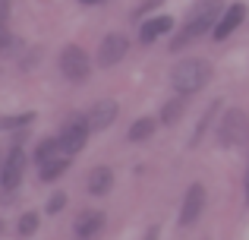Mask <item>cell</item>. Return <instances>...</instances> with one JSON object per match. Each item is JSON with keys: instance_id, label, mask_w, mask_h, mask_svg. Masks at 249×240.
I'll return each instance as SVG.
<instances>
[{"instance_id": "cell-23", "label": "cell", "mask_w": 249, "mask_h": 240, "mask_svg": "<svg viewBox=\"0 0 249 240\" xmlns=\"http://www.w3.org/2000/svg\"><path fill=\"white\" fill-rule=\"evenodd\" d=\"M82 3H101V0H82Z\"/></svg>"}, {"instance_id": "cell-15", "label": "cell", "mask_w": 249, "mask_h": 240, "mask_svg": "<svg viewBox=\"0 0 249 240\" xmlns=\"http://www.w3.org/2000/svg\"><path fill=\"white\" fill-rule=\"evenodd\" d=\"M63 152V142L60 139H44L41 146H38V152H35V161L38 165H44V161H51L54 155H60Z\"/></svg>"}, {"instance_id": "cell-14", "label": "cell", "mask_w": 249, "mask_h": 240, "mask_svg": "<svg viewBox=\"0 0 249 240\" xmlns=\"http://www.w3.org/2000/svg\"><path fill=\"white\" fill-rule=\"evenodd\" d=\"M174 29V19L170 16H158V19H148L145 25H142V41L145 44H152L158 35H164V32Z\"/></svg>"}, {"instance_id": "cell-16", "label": "cell", "mask_w": 249, "mask_h": 240, "mask_svg": "<svg viewBox=\"0 0 249 240\" xmlns=\"http://www.w3.org/2000/svg\"><path fill=\"white\" fill-rule=\"evenodd\" d=\"M152 133H155V120H152V117H142V120H136L133 127H129V139H133V142L148 139Z\"/></svg>"}, {"instance_id": "cell-11", "label": "cell", "mask_w": 249, "mask_h": 240, "mask_svg": "<svg viewBox=\"0 0 249 240\" xmlns=\"http://www.w3.org/2000/svg\"><path fill=\"white\" fill-rule=\"evenodd\" d=\"M101 228H104V215H101V212H95V209H85L82 215L76 218V224H73L76 237H82V240L95 237V234H98Z\"/></svg>"}, {"instance_id": "cell-8", "label": "cell", "mask_w": 249, "mask_h": 240, "mask_svg": "<svg viewBox=\"0 0 249 240\" xmlns=\"http://www.w3.org/2000/svg\"><path fill=\"white\" fill-rule=\"evenodd\" d=\"M89 133H91V127H89V120H85V117H76V120H70L67 127H63V133H60V142H63V148L76 155V152H79V148L85 146Z\"/></svg>"}, {"instance_id": "cell-4", "label": "cell", "mask_w": 249, "mask_h": 240, "mask_svg": "<svg viewBox=\"0 0 249 240\" xmlns=\"http://www.w3.org/2000/svg\"><path fill=\"white\" fill-rule=\"evenodd\" d=\"M246 114L240 111V108H231V111L224 114V120H221L218 127V136H221V146H237V142H243L246 136Z\"/></svg>"}, {"instance_id": "cell-10", "label": "cell", "mask_w": 249, "mask_h": 240, "mask_svg": "<svg viewBox=\"0 0 249 240\" xmlns=\"http://www.w3.org/2000/svg\"><path fill=\"white\" fill-rule=\"evenodd\" d=\"M85 120H89L91 129H107L117 120V101H98V105H91Z\"/></svg>"}, {"instance_id": "cell-21", "label": "cell", "mask_w": 249, "mask_h": 240, "mask_svg": "<svg viewBox=\"0 0 249 240\" xmlns=\"http://www.w3.org/2000/svg\"><path fill=\"white\" fill-rule=\"evenodd\" d=\"M32 120V114H22V117H3V129H13V127H19V123H29Z\"/></svg>"}, {"instance_id": "cell-9", "label": "cell", "mask_w": 249, "mask_h": 240, "mask_svg": "<svg viewBox=\"0 0 249 240\" xmlns=\"http://www.w3.org/2000/svg\"><path fill=\"white\" fill-rule=\"evenodd\" d=\"M246 19V6L243 3H233V6H227L224 10V16L218 19V25H214V41H224L227 35H233V32L240 29V22Z\"/></svg>"}, {"instance_id": "cell-7", "label": "cell", "mask_w": 249, "mask_h": 240, "mask_svg": "<svg viewBox=\"0 0 249 240\" xmlns=\"http://www.w3.org/2000/svg\"><path fill=\"white\" fill-rule=\"evenodd\" d=\"M202 205H205V186L202 184H193L186 190V199H183V212H180V224H196L202 215Z\"/></svg>"}, {"instance_id": "cell-20", "label": "cell", "mask_w": 249, "mask_h": 240, "mask_svg": "<svg viewBox=\"0 0 249 240\" xmlns=\"http://www.w3.org/2000/svg\"><path fill=\"white\" fill-rule=\"evenodd\" d=\"M63 205H67V196H63V193H54V196L48 199V212H51V215H54V212H60Z\"/></svg>"}, {"instance_id": "cell-3", "label": "cell", "mask_w": 249, "mask_h": 240, "mask_svg": "<svg viewBox=\"0 0 249 240\" xmlns=\"http://www.w3.org/2000/svg\"><path fill=\"white\" fill-rule=\"evenodd\" d=\"M60 70H63V76H67L70 82H82L85 76H89L91 63H89V57H85L82 48L67 44V48H63V54H60Z\"/></svg>"}, {"instance_id": "cell-18", "label": "cell", "mask_w": 249, "mask_h": 240, "mask_svg": "<svg viewBox=\"0 0 249 240\" xmlns=\"http://www.w3.org/2000/svg\"><path fill=\"white\" fill-rule=\"evenodd\" d=\"M218 108H221V101H212V108L205 111V117H202L199 123H196V139H193V142H199L202 136H205V129H208V123L214 120V114H218Z\"/></svg>"}, {"instance_id": "cell-6", "label": "cell", "mask_w": 249, "mask_h": 240, "mask_svg": "<svg viewBox=\"0 0 249 240\" xmlns=\"http://www.w3.org/2000/svg\"><path fill=\"white\" fill-rule=\"evenodd\" d=\"M22 171H25V152L19 146H13L10 152H6V161H3V190L10 193V190H16L19 186V177H22Z\"/></svg>"}, {"instance_id": "cell-5", "label": "cell", "mask_w": 249, "mask_h": 240, "mask_svg": "<svg viewBox=\"0 0 249 240\" xmlns=\"http://www.w3.org/2000/svg\"><path fill=\"white\" fill-rule=\"evenodd\" d=\"M126 51H129V41H126V35H107L101 44H98V63L101 67H114V63H120L123 57H126Z\"/></svg>"}, {"instance_id": "cell-17", "label": "cell", "mask_w": 249, "mask_h": 240, "mask_svg": "<svg viewBox=\"0 0 249 240\" xmlns=\"http://www.w3.org/2000/svg\"><path fill=\"white\" fill-rule=\"evenodd\" d=\"M180 117H183V95H180V98H174V101H167L164 111H161V120H164V123H174V120H180Z\"/></svg>"}, {"instance_id": "cell-12", "label": "cell", "mask_w": 249, "mask_h": 240, "mask_svg": "<svg viewBox=\"0 0 249 240\" xmlns=\"http://www.w3.org/2000/svg\"><path fill=\"white\" fill-rule=\"evenodd\" d=\"M85 186H89L91 196H104V193L114 186V171H110V167H91Z\"/></svg>"}, {"instance_id": "cell-2", "label": "cell", "mask_w": 249, "mask_h": 240, "mask_svg": "<svg viewBox=\"0 0 249 240\" xmlns=\"http://www.w3.org/2000/svg\"><path fill=\"white\" fill-rule=\"evenodd\" d=\"M208 76H212V67H208V60H183L180 67L174 70V89L180 95H193L199 92L202 86L208 82Z\"/></svg>"}, {"instance_id": "cell-1", "label": "cell", "mask_w": 249, "mask_h": 240, "mask_svg": "<svg viewBox=\"0 0 249 240\" xmlns=\"http://www.w3.org/2000/svg\"><path fill=\"white\" fill-rule=\"evenodd\" d=\"M218 13H221V0H202V3H196L189 19H186V25L180 29V35H174V41H170V51L186 48L199 35H205L208 29H214L218 25Z\"/></svg>"}, {"instance_id": "cell-13", "label": "cell", "mask_w": 249, "mask_h": 240, "mask_svg": "<svg viewBox=\"0 0 249 240\" xmlns=\"http://www.w3.org/2000/svg\"><path fill=\"white\" fill-rule=\"evenodd\" d=\"M70 158H73V152H67V148H63L60 155H54L51 161H44V165H41V180H44V184H51V180L60 177V174L70 167Z\"/></svg>"}, {"instance_id": "cell-22", "label": "cell", "mask_w": 249, "mask_h": 240, "mask_svg": "<svg viewBox=\"0 0 249 240\" xmlns=\"http://www.w3.org/2000/svg\"><path fill=\"white\" fill-rule=\"evenodd\" d=\"M246 203H249V171H246Z\"/></svg>"}, {"instance_id": "cell-19", "label": "cell", "mask_w": 249, "mask_h": 240, "mask_svg": "<svg viewBox=\"0 0 249 240\" xmlns=\"http://www.w3.org/2000/svg\"><path fill=\"white\" fill-rule=\"evenodd\" d=\"M35 228H38V215L35 212H25V215L19 218V234L29 237V234H35Z\"/></svg>"}]
</instances>
